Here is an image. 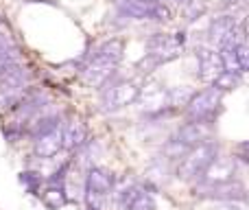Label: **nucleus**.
I'll use <instances>...</instances> for the list:
<instances>
[{"label":"nucleus","mask_w":249,"mask_h":210,"mask_svg":"<svg viewBox=\"0 0 249 210\" xmlns=\"http://www.w3.org/2000/svg\"><path fill=\"white\" fill-rule=\"evenodd\" d=\"M221 155V147L216 140H206L201 145H197L184 160L177 162L175 175L179 177L181 182H199L203 180L206 171L214 164V160Z\"/></svg>","instance_id":"nucleus-1"},{"label":"nucleus","mask_w":249,"mask_h":210,"mask_svg":"<svg viewBox=\"0 0 249 210\" xmlns=\"http://www.w3.org/2000/svg\"><path fill=\"white\" fill-rule=\"evenodd\" d=\"M221 101H223V92L214 86H208L199 90L197 95L190 99V103L184 107V116L193 123L201 125H214L221 112Z\"/></svg>","instance_id":"nucleus-2"},{"label":"nucleus","mask_w":249,"mask_h":210,"mask_svg":"<svg viewBox=\"0 0 249 210\" xmlns=\"http://www.w3.org/2000/svg\"><path fill=\"white\" fill-rule=\"evenodd\" d=\"M138 99H140V88L131 79L114 77L107 86L101 88V110L103 112H118L123 107L136 103Z\"/></svg>","instance_id":"nucleus-3"},{"label":"nucleus","mask_w":249,"mask_h":210,"mask_svg":"<svg viewBox=\"0 0 249 210\" xmlns=\"http://www.w3.org/2000/svg\"><path fill=\"white\" fill-rule=\"evenodd\" d=\"M114 4H116V11L127 20H173V11L160 0H114Z\"/></svg>","instance_id":"nucleus-4"},{"label":"nucleus","mask_w":249,"mask_h":210,"mask_svg":"<svg viewBox=\"0 0 249 210\" xmlns=\"http://www.w3.org/2000/svg\"><path fill=\"white\" fill-rule=\"evenodd\" d=\"M195 195L199 199H210V202H247V186L243 184L238 177L228 182H219V184H210V182H195Z\"/></svg>","instance_id":"nucleus-5"},{"label":"nucleus","mask_w":249,"mask_h":210,"mask_svg":"<svg viewBox=\"0 0 249 210\" xmlns=\"http://www.w3.org/2000/svg\"><path fill=\"white\" fill-rule=\"evenodd\" d=\"M186 44V33L184 31H177V33H153L146 39V51L151 57H155L160 66L168 64V61L177 59L184 51Z\"/></svg>","instance_id":"nucleus-6"},{"label":"nucleus","mask_w":249,"mask_h":210,"mask_svg":"<svg viewBox=\"0 0 249 210\" xmlns=\"http://www.w3.org/2000/svg\"><path fill=\"white\" fill-rule=\"evenodd\" d=\"M116 68H118V66L112 64V61L99 59V57H88L86 66L81 68V79L86 81V86L101 90V88L107 86V83L114 79Z\"/></svg>","instance_id":"nucleus-7"},{"label":"nucleus","mask_w":249,"mask_h":210,"mask_svg":"<svg viewBox=\"0 0 249 210\" xmlns=\"http://www.w3.org/2000/svg\"><path fill=\"white\" fill-rule=\"evenodd\" d=\"M197 64H199V79L208 86L214 83V79L223 73V61L214 46H197Z\"/></svg>","instance_id":"nucleus-8"},{"label":"nucleus","mask_w":249,"mask_h":210,"mask_svg":"<svg viewBox=\"0 0 249 210\" xmlns=\"http://www.w3.org/2000/svg\"><path fill=\"white\" fill-rule=\"evenodd\" d=\"M116 189V175H114L109 169L103 167H90L86 173V184H83V191H92V193H99V195H109L114 193Z\"/></svg>","instance_id":"nucleus-9"},{"label":"nucleus","mask_w":249,"mask_h":210,"mask_svg":"<svg viewBox=\"0 0 249 210\" xmlns=\"http://www.w3.org/2000/svg\"><path fill=\"white\" fill-rule=\"evenodd\" d=\"M144 184H142V189H146L149 193H158L162 186L168 184V180H171V162H168L166 158H155L153 162L149 164V167L144 169Z\"/></svg>","instance_id":"nucleus-10"},{"label":"nucleus","mask_w":249,"mask_h":210,"mask_svg":"<svg viewBox=\"0 0 249 210\" xmlns=\"http://www.w3.org/2000/svg\"><path fill=\"white\" fill-rule=\"evenodd\" d=\"M31 81V75L26 70V66H22L20 61L7 64L0 70V92H11V90H26Z\"/></svg>","instance_id":"nucleus-11"},{"label":"nucleus","mask_w":249,"mask_h":210,"mask_svg":"<svg viewBox=\"0 0 249 210\" xmlns=\"http://www.w3.org/2000/svg\"><path fill=\"white\" fill-rule=\"evenodd\" d=\"M61 149H64V125H59L57 129L44 134V136L35 138L33 151H35V155H37V158L51 160V158H55Z\"/></svg>","instance_id":"nucleus-12"},{"label":"nucleus","mask_w":249,"mask_h":210,"mask_svg":"<svg viewBox=\"0 0 249 210\" xmlns=\"http://www.w3.org/2000/svg\"><path fill=\"white\" fill-rule=\"evenodd\" d=\"M236 164H238V160L234 158V155H232V158H228V155H219V158L214 160V164H212V167L206 171V175H203V182L219 184V182L234 180V177L238 175ZM199 182H201V180H199Z\"/></svg>","instance_id":"nucleus-13"},{"label":"nucleus","mask_w":249,"mask_h":210,"mask_svg":"<svg viewBox=\"0 0 249 210\" xmlns=\"http://www.w3.org/2000/svg\"><path fill=\"white\" fill-rule=\"evenodd\" d=\"M208 127H210V125H201V123L186 120L184 125L177 127V132L173 134V138H177V140H181L184 145H188V147H193L195 149L197 145L210 140V132H208Z\"/></svg>","instance_id":"nucleus-14"},{"label":"nucleus","mask_w":249,"mask_h":210,"mask_svg":"<svg viewBox=\"0 0 249 210\" xmlns=\"http://www.w3.org/2000/svg\"><path fill=\"white\" fill-rule=\"evenodd\" d=\"M88 142V125L83 120H70L64 123V149L79 151Z\"/></svg>","instance_id":"nucleus-15"},{"label":"nucleus","mask_w":249,"mask_h":210,"mask_svg":"<svg viewBox=\"0 0 249 210\" xmlns=\"http://www.w3.org/2000/svg\"><path fill=\"white\" fill-rule=\"evenodd\" d=\"M238 18H234L232 13H228V16H219L214 18V20L210 22V29H208V35H210V42L214 44V46H219L221 42H223L225 38H228L230 33H232L234 29H236L238 24Z\"/></svg>","instance_id":"nucleus-16"},{"label":"nucleus","mask_w":249,"mask_h":210,"mask_svg":"<svg viewBox=\"0 0 249 210\" xmlns=\"http://www.w3.org/2000/svg\"><path fill=\"white\" fill-rule=\"evenodd\" d=\"M123 51H124V44L121 38H112L107 42H103L101 46L94 48L90 57H99V59H105V61H112V64H121L123 59Z\"/></svg>","instance_id":"nucleus-17"},{"label":"nucleus","mask_w":249,"mask_h":210,"mask_svg":"<svg viewBox=\"0 0 249 210\" xmlns=\"http://www.w3.org/2000/svg\"><path fill=\"white\" fill-rule=\"evenodd\" d=\"M42 197V204L46 206L48 210H59L68 204V195H66V186H53L48 184L46 189L39 193Z\"/></svg>","instance_id":"nucleus-18"},{"label":"nucleus","mask_w":249,"mask_h":210,"mask_svg":"<svg viewBox=\"0 0 249 210\" xmlns=\"http://www.w3.org/2000/svg\"><path fill=\"white\" fill-rule=\"evenodd\" d=\"M197 95V90L190 86H177V88H171V90H166V101L171 107H175L177 112L184 110L186 105L190 103V99Z\"/></svg>","instance_id":"nucleus-19"},{"label":"nucleus","mask_w":249,"mask_h":210,"mask_svg":"<svg viewBox=\"0 0 249 210\" xmlns=\"http://www.w3.org/2000/svg\"><path fill=\"white\" fill-rule=\"evenodd\" d=\"M190 151H193V147L184 145L181 140H177V138H173V136L162 145V155L168 160V162H179V160H184Z\"/></svg>","instance_id":"nucleus-20"},{"label":"nucleus","mask_w":249,"mask_h":210,"mask_svg":"<svg viewBox=\"0 0 249 210\" xmlns=\"http://www.w3.org/2000/svg\"><path fill=\"white\" fill-rule=\"evenodd\" d=\"M42 182L44 177L37 171H22L20 173V184L24 186V191L29 195H39L42 193Z\"/></svg>","instance_id":"nucleus-21"},{"label":"nucleus","mask_w":249,"mask_h":210,"mask_svg":"<svg viewBox=\"0 0 249 210\" xmlns=\"http://www.w3.org/2000/svg\"><path fill=\"white\" fill-rule=\"evenodd\" d=\"M212 86L219 88L223 95L225 92H230V90H236V88L241 86V73H228V70H223V73L214 79Z\"/></svg>","instance_id":"nucleus-22"},{"label":"nucleus","mask_w":249,"mask_h":210,"mask_svg":"<svg viewBox=\"0 0 249 210\" xmlns=\"http://www.w3.org/2000/svg\"><path fill=\"white\" fill-rule=\"evenodd\" d=\"M142 191V186L140 184H129V186H124V189H121L116 193V204H118V208L121 210H129L131 208V204H133V199L138 197V193Z\"/></svg>","instance_id":"nucleus-23"},{"label":"nucleus","mask_w":249,"mask_h":210,"mask_svg":"<svg viewBox=\"0 0 249 210\" xmlns=\"http://www.w3.org/2000/svg\"><path fill=\"white\" fill-rule=\"evenodd\" d=\"M129 210H158V204H155V195L149 193L146 189H142L138 193V197L133 199L131 208Z\"/></svg>","instance_id":"nucleus-24"},{"label":"nucleus","mask_w":249,"mask_h":210,"mask_svg":"<svg viewBox=\"0 0 249 210\" xmlns=\"http://www.w3.org/2000/svg\"><path fill=\"white\" fill-rule=\"evenodd\" d=\"M236 57H238V66L241 73H249V42H241L236 46Z\"/></svg>","instance_id":"nucleus-25"},{"label":"nucleus","mask_w":249,"mask_h":210,"mask_svg":"<svg viewBox=\"0 0 249 210\" xmlns=\"http://www.w3.org/2000/svg\"><path fill=\"white\" fill-rule=\"evenodd\" d=\"M212 210H245V208L238 202H219Z\"/></svg>","instance_id":"nucleus-26"},{"label":"nucleus","mask_w":249,"mask_h":210,"mask_svg":"<svg viewBox=\"0 0 249 210\" xmlns=\"http://www.w3.org/2000/svg\"><path fill=\"white\" fill-rule=\"evenodd\" d=\"M236 151H243V153H249V140H243L236 145Z\"/></svg>","instance_id":"nucleus-27"},{"label":"nucleus","mask_w":249,"mask_h":210,"mask_svg":"<svg viewBox=\"0 0 249 210\" xmlns=\"http://www.w3.org/2000/svg\"><path fill=\"white\" fill-rule=\"evenodd\" d=\"M173 2H175L177 7H181V9H184V7H188V4L193 2V0H173Z\"/></svg>","instance_id":"nucleus-28"},{"label":"nucleus","mask_w":249,"mask_h":210,"mask_svg":"<svg viewBox=\"0 0 249 210\" xmlns=\"http://www.w3.org/2000/svg\"><path fill=\"white\" fill-rule=\"evenodd\" d=\"M86 210H96V208H86Z\"/></svg>","instance_id":"nucleus-29"}]
</instances>
